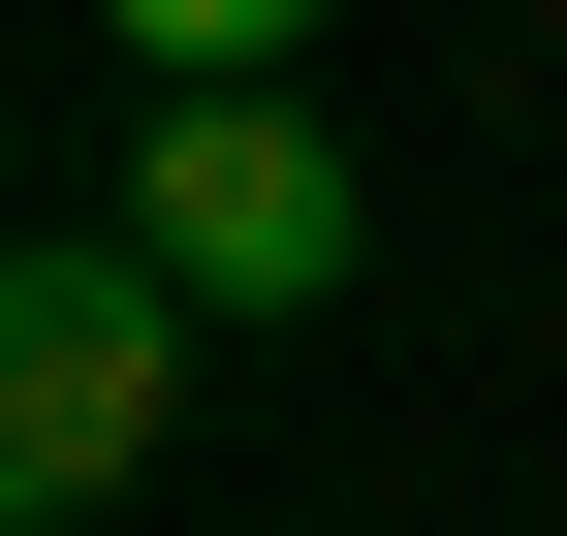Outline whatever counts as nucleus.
Listing matches in <instances>:
<instances>
[{
  "instance_id": "1",
  "label": "nucleus",
  "mask_w": 567,
  "mask_h": 536,
  "mask_svg": "<svg viewBox=\"0 0 567 536\" xmlns=\"http://www.w3.org/2000/svg\"><path fill=\"white\" fill-rule=\"evenodd\" d=\"M158 411H189V285H158L126 221H32V252H0V505H32V536L126 505Z\"/></svg>"
},
{
  "instance_id": "2",
  "label": "nucleus",
  "mask_w": 567,
  "mask_h": 536,
  "mask_svg": "<svg viewBox=\"0 0 567 536\" xmlns=\"http://www.w3.org/2000/svg\"><path fill=\"white\" fill-rule=\"evenodd\" d=\"M126 252H158L189 316H316L347 252H379V189H347L316 95H158V158H126Z\"/></svg>"
}]
</instances>
